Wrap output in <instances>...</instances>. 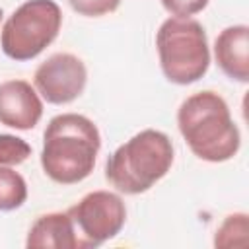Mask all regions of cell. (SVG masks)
<instances>
[{"label": "cell", "instance_id": "obj_16", "mask_svg": "<svg viewBox=\"0 0 249 249\" xmlns=\"http://www.w3.org/2000/svg\"><path fill=\"white\" fill-rule=\"evenodd\" d=\"M2 16H4V12H2V8H0V21H2Z\"/></svg>", "mask_w": 249, "mask_h": 249}, {"label": "cell", "instance_id": "obj_3", "mask_svg": "<svg viewBox=\"0 0 249 249\" xmlns=\"http://www.w3.org/2000/svg\"><path fill=\"white\" fill-rule=\"evenodd\" d=\"M173 160L171 138L161 130L144 128L107 158L105 179L119 193L140 195L167 175Z\"/></svg>", "mask_w": 249, "mask_h": 249}, {"label": "cell", "instance_id": "obj_2", "mask_svg": "<svg viewBox=\"0 0 249 249\" xmlns=\"http://www.w3.org/2000/svg\"><path fill=\"white\" fill-rule=\"evenodd\" d=\"M177 126L191 152L204 161L231 160L241 146L239 128L222 95L204 89L189 95L177 111Z\"/></svg>", "mask_w": 249, "mask_h": 249}, {"label": "cell", "instance_id": "obj_8", "mask_svg": "<svg viewBox=\"0 0 249 249\" xmlns=\"http://www.w3.org/2000/svg\"><path fill=\"white\" fill-rule=\"evenodd\" d=\"M43 117V101L25 80L0 84V124L16 130H31Z\"/></svg>", "mask_w": 249, "mask_h": 249}, {"label": "cell", "instance_id": "obj_7", "mask_svg": "<svg viewBox=\"0 0 249 249\" xmlns=\"http://www.w3.org/2000/svg\"><path fill=\"white\" fill-rule=\"evenodd\" d=\"M88 70L82 58L72 53H54L41 62L33 74L37 93L53 105H66L82 95Z\"/></svg>", "mask_w": 249, "mask_h": 249}, {"label": "cell", "instance_id": "obj_5", "mask_svg": "<svg viewBox=\"0 0 249 249\" xmlns=\"http://www.w3.org/2000/svg\"><path fill=\"white\" fill-rule=\"evenodd\" d=\"M60 25L62 10L54 0H27L2 25V53L18 62L31 60L58 37Z\"/></svg>", "mask_w": 249, "mask_h": 249}, {"label": "cell", "instance_id": "obj_4", "mask_svg": "<svg viewBox=\"0 0 249 249\" xmlns=\"http://www.w3.org/2000/svg\"><path fill=\"white\" fill-rule=\"evenodd\" d=\"M156 49L161 72L171 84L189 86L208 72V39L196 19L167 18L156 33Z\"/></svg>", "mask_w": 249, "mask_h": 249}, {"label": "cell", "instance_id": "obj_14", "mask_svg": "<svg viewBox=\"0 0 249 249\" xmlns=\"http://www.w3.org/2000/svg\"><path fill=\"white\" fill-rule=\"evenodd\" d=\"M70 8L86 18H101L115 12L121 0H68Z\"/></svg>", "mask_w": 249, "mask_h": 249}, {"label": "cell", "instance_id": "obj_11", "mask_svg": "<svg viewBox=\"0 0 249 249\" xmlns=\"http://www.w3.org/2000/svg\"><path fill=\"white\" fill-rule=\"evenodd\" d=\"M27 198L25 179L10 165H0V210L10 212L19 208Z\"/></svg>", "mask_w": 249, "mask_h": 249}, {"label": "cell", "instance_id": "obj_12", "mask_svg": "<svg viewBox=\"0 0 249 249\" xmlns=\"http://www.w3.org/2000/svg\"><path fill=\"white\" fill-rule=\"evenodd\" d=\"M249 218L245 212H235L224 218L214 235L216 247H243L247 245Z\"/></svg>", "mask_w": 249, "mask_h": 249}, {"label": "cell", "instance_id": "obj_10", "mask_svg": "<svg viewBox=\"0 0 249 249\" xmlns=\"http://www.w3.org/2000/svg\"><path fill=\"white\" fill-rule=\"evenodd\" d=\"M29 249H78L74 224L68 212H49L39 216L27 231Z\"/></svg>", "mask_w": 249, "mask_h": 249}, {"label": "cell", "instance_id": "obj_15", "mask_svg": "<svg viewBox=\"0 0 249 249\" xmlns=\"http://www.w3.org/2000/svg\"><path fill=\"white\" fill-rule=\"evenodd\" d=\"M165 12H169L173 18H191L198 12H202L210 0H160Z\"/></svg>", "mask_w": 249, "mask_h": 249}, {"label": "cell", "instance_id": "obj_9", "mask_svg": "<svg viewBox=\"0 0 249 249\" xmlns=\"http://www.w3.org/2000/svg\"><path fill=\"white\" fill-rule=\"evenodd\" d=\"M214 58L230 80L245 84L249 80V27L239 23L222 29L214 43Z\"/></svg>", "mask_w": 249, "mask_h": 249}, {"label": "cell", "instance_id": "obj_13", "mask_svg": "<svg viewBox=\"0 0 249 249\" xmlns=\"http://www.w3.org/2000/svg\"><path fill=\"white\" fill-rule=\"evenodd\" d=\"M31 156V146L14 134H0V165H19Z\"/></svg>", "mask_w": 249, "mask_h": 249}, {"label": "cell", "instance_id": "obj_6", "mask_svg": "<svg viewBox=\"0 0 249 249\" xmlns=\"http://www.w3.org/2000/svg\"><path fill=\"white\" fill-rule=\"evenodd\" d=\"M66 212L74 224L78 249L99 247L113 239L126 222V206L111 191H91Z\"/></svg>", "mask_w": 249, "mask_h": 249}, {"label": "cell", "instance_id": "obj_1", "mask_svg": "<svg viewBox=\"0 0 249 249\" xmlns=\"http://www.w3.org/2000/svg\"><path fill=\"white\" fill-rule=\"evenodd\" d=\"M101 148V136L91 119L62 113L49 121L43 132L41 167L49 179L74 185L89 177Z\"/></svg>", "mask_w": 249, "mask_h": 249}]
</instances>
